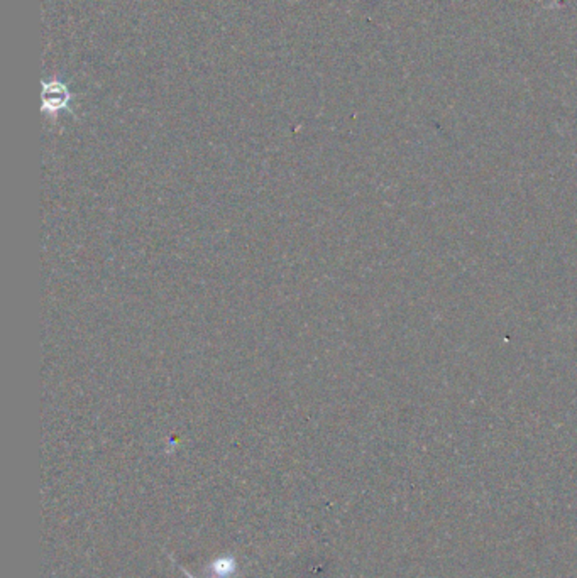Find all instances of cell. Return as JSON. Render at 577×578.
Instances as JSON below:
<instances>
[{
  "mask_svg": "<svg viewBox=\"0 0 577 578\" xmlns=\"http://www.w3.org/2000/svg\"><path fill=\"white\" fill-rule=\"evenodd\" d=\"M70 102V93L61 83H48L44 85V110L58 112L65 109Z\"/></svg>",
  "mask_w": 577,
  "mask_h": 578,
  "instance_id": "1",
  "label": "cell"
},
{
  "mask_svg": "<svg viewBox=\"0 0 577 578\" xmlns=\"http://www.w3.org/2000/svg\"><path fill=\"white\" fill-rule=\"evenodd\" d=\"M210 578H234L238 573V561L234 556H220L207 567Z\"/></svg>",
  "mask_w": 577,
  "mask_h": 578,
  "instance_id": "2",
  "label": "cell"
},
{
  "mask_svg": "<svg viewBox=\"0 0 577 578\" xmlns=\"http://www.w3.org/2000/svg\"><path fill=\"white\" fill-rule=\"evenodd\" d=\"M178 568H180V570H181V572H183V573H185V577H186V578H195V577L192 575V573H190V572H188V570H186V568H183V567H178Z\"/></svg>",
  "mask_w": 577,
  "mask_h": 578,
  "instance_id": "3",
  "label": "cell"
}]
</instances>
